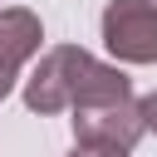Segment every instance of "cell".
Here are the masks:
<instances>
[{
	"label": "cell",
	"mask_w": 157,
	"mask_h": 157,
	"mask_svg": "<svg viewBox=\"0 0 157 157\" xmlns=\"http://www.w3.org/2000/svg\"><path fill=\"white\" fill-rule=\"evenodd\" d=\"M103 44L123 64H157V0H108Z\"/></svg>",
	"instance_id": "3957f363"
},
{
	"label": "cell",
	"mask_w": 157,
	"mask_h": 157,
	"mask_svg": "<svg viewBox=\"0 0 157 157\" xmlns=\"http://www.w3.org/2000/svg\"><path fill=\"white\" fill-rule=\"evenodd\" d=\"M147 132L142 103H132V93L123 98H98V103H78L74 108V142L88 152H132Z\"/></svg>",
	"instance_id": "7a4b0ae2"
},
{
	"label": "cell",
	"mask_w": 157,
	"mask_h": 157,
	"mask_svg": "<svg viewBox=\"0 0 157 157\" xmlns=\"http://www.w3.org/2000/svg\"><path fill=\"white\" fill-rule=\"evenodd\" d=\"M132 93L128 74L118 64H98L88 49L78 44H59L49 49L34 74L25 78V108L29 113H64V108H78V103H98V98H123Z\"/></svg>",
	"instance_id": "6da1fadb"
},
{
	"label": "cell",
	"mask_w": 157,
	"mask_h": 157,
	"mask_svg": "<svg viewBox=\"0 0 157 157\" xmlns=\"http://www.w3.org/2000/svg\"><path fill=\"white\" fill-rule=\"evenodd\" d=\"M39 39H44V29H39L34 10H20V5L0 10V98L15 88L20 69L39 54Z\"/></svg>",
	"instance_id": "277c9868"
},
{
	"label": "cell",
	"mask_w": 157,
	"mask_h": 157,
	"mask_svg": "<svg viewBox=\"0 0 157 157\" xmlns=\"http://www.w3.org/2000/svg\"><path fill=\"white\" fill-rule=\"evenodd\" d=\"M74 157H123V152H88V147H78Z\"/></svg>",
	"instance_id": "8992f818"
},
{
	"label": "cell",
	"mask_w": 157,
	"mask_h": 157,
	"mask_svg": "<svg viewBox=\"0 0 157 157\" xmlns=\"http://www.w3.org/2000/svg\"><path fill=\"white\" fill-rule=\"evenodd\" d=\"M142 118H147V132H157V88L142 98Z\"/></svg>",
	"instance_id": "5b68a950"
}]
</instances>
